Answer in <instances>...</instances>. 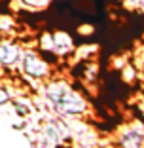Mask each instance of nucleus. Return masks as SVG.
Wrapping results in <instances>:
<instances>
[{
    "instance_id": "1",
    "label": "nucleus",
    "mask_w": 144,
    "mask_h": 148,
    "mask_svg": "<svg viewBox=\"0 0 144 148\" xmlns=\"http://www.w3.org/2000/svg\"><path fill=\"white\" fill-rule=\"evenodd\" d=\"M19 63H21L23 72L32 76V78H46L48 72H49L48 63H46L36 51H32V49H23Z\"/></svg>"
},
{
    "instance_id": "2",
    "label": "nucleus",
    "mask_w": 144,
    "mask_h": 148,
    "mask_svg": "<svg viewBox=\"0 0 144 148\" xmlns=\"http://www.w3.org/2000/svg\"><path fill=\"white\" fill-rule=\"evenodd\" d=\"M21 46L12 38H2L0 40V65L2 66H13L17 65L21 59Z\"/></svg>"
},
{
    "instance_id": "3",
    "label": "nucleus",
    "mask_w": 144,
    "mask_h": 148,
    "mask_svg": "<svg viewBox=\"0 0 144 148\" xmlns=\"http://www.w3.org/2000/svg\"><path fill=\"white\" fill-rule=\"evenodd\" d=\"M51 38H53V51L59 53V55H65V53L72 51V48H74V42H72L70 34L65 31H55L51 34Z\"/></svg>"
},
{
    "instance_id": "4",
    "label": "nucleus",
    "mask_w": 144,
    "mask_h": 148,
    "mask_svg": "<svg viewBox=\"0 0 144 148\" xmlns=\"http://www.w3.org/2000/svg\"><path fill=\"white\" fill-rule=\"evenodd\" d=\"M27 10H44L49 6L51 0H19Z\"/></svg>"
},
{
    "instance_id": "5",
    "label": "nucleus",
    "mask_w": 144,
    "mask_h": 148,
    "mask_svg": "<svg viewBox=\"0 0 144 148\" xmlns=\"http://www.w3.org/2000/svg\"><path fill=\"white\" fill-rule=\"evenodd\" d=\"M15 21H13L12 15H0V32H12Z\"/></svg>"
},
{
    "instance_id": "6",
    "label": "nucleus",
    "mask_w": 144,
    "mask_h": 148,
    "mask_svg": "<svg viewBox=\"0 0 144 148\" xmlns=\"http://www.w3.org/2000/svg\"><path fill=\"white\" fill-rule=\"evenodd\" d=\"M123 4L129 10H136V8H142L144 6V0H123Z\"/></svg>"
},
{
    "instance_id": "7",
    "label": "nucleus",
    "mask_w": 144,
    "mask_h": 148,
    "mask_svg": "<svg viewBox=\"0 0 144 148\" xmlns=\"http://www.w3.org/2000/svg\"><path fill=\"white\" fill-rule=\"evenodd\" d=\"M8 101H10V93H8V89H6V86L0 84V106H4Z\"/></svg>"
}]
</instances>
